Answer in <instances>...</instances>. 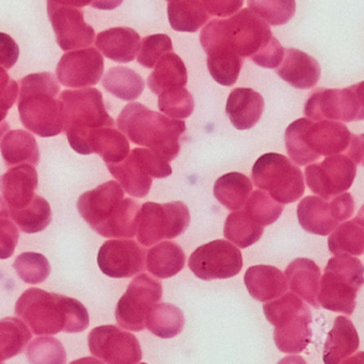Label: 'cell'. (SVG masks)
<instances>
[{"label":"cell","instance_id":"37","mask_svg":"<svg viewBox=\"0 0 364 364\" xmlns=\"http://www.w3.org/2000/svg\"><path fill=\"white\" fill-rule=\"evenodd\" d=\"M144 325L159 338H171L182 332L185 317L174 304L156 302L146 314Z\"/></svg>","mask_w":364,"mask_h":364},{"label":"cell","instance_id":"57","mask_svg":"<svg viewBox=\"0 0 364 364\" xmlns=\"http://www.w3.org/2000/svg\"><path fill=\"white\" fill-rule=\"evenodd\" d=\"M169 3H173V1H181V0H167Z\"/></svg>","mask_w":364,"mask_h":364},{"label":"cell","instance_id":"13","mask_svg":"<svg viewBox=\"0 0 364 364\" xmlns=\"http://www.w3.org/2000/svg\"><path fill=\"white\" fill-rule=\"evenodd\" d=\"M353 212L355 201L350 193H343L332 199L309 196L298 204L297 217L304 231L326 236L350 218Z\"/></svg>","mask_w":364,"mask_h":364},{"label":"cell","instance_id":"56","mask_svg":"<svg viewBox=\"0 0 364 364\" xmlns=\"http://www.w3.org/2000/svg\"><path fill=\"white\" fill-rule=\"evenodd\" d=\"M10 127L6 121H3V122H0V141H1V138L4 137L6 133L9 131Z\"/></svg>","mask_w":364,"mask_h":364},{"label":"cell","instance_id":"9","mask_svg":"<svg viewBox=\"0 0 364 364\" xmlns=\"http://www.w3.org/2000/svg\"><path fill=\"white\" fill-rule=\"evenodd\" d=\"M205 28L227 44L237 56L251 60L274 38L269 25L250 9L240 10L228 20L212 21Z\"/></svg>","mask_w":364,"mask_h":364},{"label":"cell","instance_id":"32","mask_svg":"<svg viewBox=\"0 0 364 364\" xmlns=\"http://www.w3.org/2000/svg\"><path fill=\"white\" fill-rule=\"evenodd\" d=\"M153 69L154 71L148 78V86L154 95H159L168 89L186 87L188 82L186 67L174 53L164 55Z\"/></svg>","mask_w":364,"mask_h":364},{"label":"cell","instance_id":"21","mask_svg":"<svg viewBox=\"0 0 364 364\" xmlns=\"http://www.w3.org/2000/svg\"><path fill=\"white\" fill-rule=\"evenodd\" d=\"M107 168L123 191L131 197L144 198L148 196L152 187L153 173L146 149H134L121 163L108 164Z\"/></svg>","mask_w":364,"mask_h":364},{"label":"cell","instance_id":"24","mask_svg":"<svg viewBox=\"0 0 364 364\" xmlns=\"http://www.w3.org/2000/svg\"><path fill=\"white\" fill-rule=\"evenodd\" d=\"M276 73L296 89H311L321 77V68L316 59L295 48L284 50L282 63Z\"/></svg>","mask_w":364,"mask_h":364},{"label":"cell","instance_id":"5","mask_svg":"<svg viewBox=\"0 0 364 364\" xmlns=\"http://www.w3.org/2000/svg\"><path fill=\"white\" fill-rule=\"evenodd\" d=\"M63 103L65 129L70 146L78 154L88 155L89 135L101 127H114L106 110L101 91L95 88L65 90L59 95Z\"/></svg>","mask_w":364,"mask_h":364},{"label":"cell","instance_id":"36","mask_svg":"<svg viewBox=\"0 0 364 364\" xmlns=\"http://www.w3.org/2000/svg\"><path fill=\"white\" fill-rule=\"evenodd\" d=\"M251 193L252 183L248 176L238 172H230L215 182V197L230 210H238L244 208Z\"/></svg>","mask_w":364,"mask_h":364},{"label":"cell","instance_id":"12","mask_svg":"<svg viewBox=\"0 0 364 364\" xmlns=\"http://www.w3.org/2000/svg\"><path fill=\"white\" fill-rule=\"evenodd\" d=\"M304 114L312 121L363 120V82L344 89H317L306 101Z\"/></svg>","mask_w":364,"mask_h":364},{"label":"cell","instance_id":"33","mask_svg":"<svg viewBox=\"0 0 364 364\" xmlns=\"http://www.w3.org/2000/svg\"><path fill=\"white\" fill-rule=\"evenodd\" d=\"M186 257L180 245L164 242L146 253V269L159 279L171 278L184 268Z\"/></svg>","mask_w":364,"mask_h":364},{"label":"cell","instance_id":"4","mask_svg":"<svg viewBox=\"0 0 364 364\" xmlns=\"http://www.w3.org/2000/svg\"><path fill=\"white\" fill-rule=\"evenodd\" d=\"M54 74H31L21 80L18 112L27 131L40 137H54L65 129L63 103Z\"/></svg>","mask_w":364,"mask_h":364},{"label":"cell","instance_id":"51","mask_svg":"<svg viewBox=\"0 0 364 364\" xmlns=\"http://www.w3.org/2000/svg\"><path fill=\"white\" fill-rule=\"evenodd\" d=\"M202 4L208 16L229 18L242 9L244 0H202Z\"/></svg>","mask_w":364,"mask_h":364},{"label":"cell","instance_id":"2","mask_svg":"<svg viewBox=\"0 0 364 364\" xmlns=\"http://www.w3.org/2000/svg\"><path fill=\"white\" fill-rule=\"evenodd\" d=\"M140 204L124 198L114 181L104 183L80 196L77 210L97 234L106 238L129 240L136 235V217Z\"/></svg>","mask_w":364,"mask_h":364},{"label":"cell","instance_id":"18","mask_svg":"<svg viewBox=\"0 0 364 364\" xmlns=\"http://www.w3.org/2000/svg\"><path fill=\"white\" fill-rule=\"evenodd\" d=\"M104 69L103 55L95 48L71 50L57 65V80L68 88H89L99 84Z\"/></svg>","mask_w":364,"mask_h":364},{"label":"cell","instance_id":"20","mask_svg":"<svg viewBox=\"0 0 364 364\" xmlns=\"http://www.w3.org/2000/svg\"><path fill=\"white\" fill-rule=\"evenodd\" d=\"M146 250L131 240H107L102 245L97 264L110 278H131L146 269Z\"/></svg>","mask_w":364,"mask_h":364},{"label":"cell","instance_id":"45","mask_svg":"<svg viewBox=\"0 0 364 364\" xmlns=\"http://www.w3.org/2000/svg\"><path fill=\"white\" fill-rule=\"evenodd\" d=\"M14 267L18 276L29 284H40L50 274V262L43 255L37 252H25L18 255Z\"/></svg>","mask_w":364,"mask_h":364},{"label":"cell","instance_id":"40","mask_svg":"<svg viewBox=\"0 0 364 364\" xmlns=\"http://www.w3.org/2000/svg\"><path fill=\"white\" fill-rule=\"evenodd\" d=\"M10 217L21 231L25 233H39L48 227L52 221L50 203L41 196L36 195L33 201L23 208H9Z\"/></svg>","mask_w":364,"mask_h":364},{"label":"cell","instance_id":"14","mask_svg":"<svg viewBox=\"0 0 364 364\" xmlns=\"http://www.w3.org/2000/svg\"><path fill=\"white\" fill-rule=\"evenodd\" d=\"M163 296L161 282L146 274L136 277L120 298L116 309L119 325L129 331L139 332L146 328V314Z\"/></svg>","mask_w":364,"mask_h":364},{"label":"cell","instance_id":"10","mask_svg":"<svg viewBox=\"0 0 364 364\" xmlns=\"http://www.w3.org/2000/svg\"><path fill=\"white\" fill-rule=\"evenodd\" d=\"M252 180L257 188L281 204L297 201L306 191L301 170L278 153H267L255 161Z\"/></svg>","mask_w":364,"mask_h":364},{"label":"cell","instance_id":"22","mask_svg":"<svg viewBox=\"0 0 364 364\" xmlns=\"http://www.w3.org/2000/svg\"><path fill=\"white\" fill-rule=\"evenodd\" d=\"M200 43L208 55V71L215 82L225 87L233 86L242 71V57L208 31H202L200 33Z\"/></svg>","mask_w":364,"mask_h":364},{"label":"cell","instance_id":"11","mask_svg":"<svg viewBox=\"0 0 364 364\" xmlns=\"http://www.w3.org/2000/svg\"><path fill=\"white\" fill-rule=\"evenodd\" d=\"M191 223L188 208L183 202L142 204L136 217L138 242L151 247L163 240H172L186 231Z\"/></svg>","mask_w":364,"mask_h":364},{"label":"cell","instance_id":"44","mask_svg":"<svg viewBox=\"0 0 364 364\" xmlns=\"http://www.w3.org/2000/svg\"><path fill=\"white\" fill-rule=\"evenodd\" d=\"M159 108L169 118L186 119L195 109V101L185 87L168 89L159 95Z\"/></svg>","mask_w":364,"mask_h":364},{"label":"cell","instance_id":"47","mask_svg":"<svg viewBox=\"0 0 364 364\" xmlns=\"http://www.w3.org/2000/svg\"><path fill=\"white\" fill-rule=\"evenodd\" d=\"M172 50V41L168 36H149L140 41L137 60L142 67L153 69L164 55L171 53Z\"/></svg>","mask_w":364,"mask_h":364},{"label":"cell","instance_id":"52","mask_svg":"<svg viewBox=\"0 0 364 364\" xmlns=\"http://www.w3.org/2000/svg\"><path fill=\"white\" fill-rule=\"evenodd\" d=\"M20 48L7 33H0V67L10 70L18 63Z\"/></svg>","mask_w":364,"mask_h":364},{"label":"cell","instance_id":"6","mask_svg":"<svg viewBox=\"0 0 364 364\" xmlns=\"http://www.w3.org/2000/svg\"><path fill=\"white\" fill-rule=\"evenodd\" d=\"M267 321L274 326V338L279 350L298 353L306 348L312 338L310 309L299 296L287 293L263 306Z\"/></svg>","mask_w":364,"mask_h":364},{"label":"cell","instance_id":"7","mask_svg":"<svg viewBox=\"0 0 364 364\" xmlns=\"http://www.w3.org/2000/svg\"><path fill=\"white\" fill-rule=\"evenodd\" d=\"M362 262L349 255H336L328 261L321 278L317 302L333 312L353 314L358 291L364 282Z\"/></svg>","mask_w":364,"mask_h":364},{"label":"cell","instance_id":"3","mask_svg":"<svg viewBox=\"0 0 364 364\" xmlns=\"http://www.w3.org/2000/svg\"><path fill=\"white\" fill-rule=\"evenodd\" d=\"M117 125L133 144L146 146L167 161L180 153V139L186 131L184 121L153 112L140 103H129L117 119Z\"/></svg>","mask_w":364,"mask_h":364},{"label":"cell","instance_id":"23","mask_svg":"<svg viewBox=\"0 0 364 364\" xmlns=\"http://www.w3.org/2000/svg\"><path fill=\"white\" fill-rule=\"evenodd\" d=\"M38 188V172L33 166L21 164L0 176V193L8 208L18 210L33 201Z\"/></svg>","mask_w":364,"mask_h":364},{"label":"cell","instance_id":"1","mask_svg":"<svg viewBox=\"0 0 364 364\" xmlns=\"http://www.w3.org/2000/svg\"><path fill=\"white\" fill-rule=\"evenodd\" d=\"M16 314L37 336H54L63 331L77 333L85 331L90 323L86 306L77 299L36 287L18 298Z\"/></svg>","mask_w":364,"mask_h":364},{"label":"cell","instance_id":"19","mask_svg":"<svg viewBox=\"0 0 364 364\" xmlns=\"http://www.w3.org/2000/svg\"><path fill=\"white\" fill-rule=\"evenodd\" d=\"M48 18L59 48L65 52L87 48L95 39V29L84 20V12L48 1Z\"/></svg>","mask_w":364,"mask_h":364},{"label":"cell","instance_id":"50","mask_svg":"<svg viewBox=\"0 0 364 364\" xmlns=\"http://www.w3.org/2000/svg\"><path fill=\"white\" fill-rule=\"evenodd\" d=\"M284 57V48L276 38H272L270 43L252 59L253 63L265 69H277L282 63Z\"/></svg>","mask_w":364,"mask_h":364},{"label":"cell","instance_id":"30","mask_svg":"<svg viewBox=\"0 0 364 364\" xmlns=\"http://www.w3.org/2000/svg\"><path fill=\"white\" fill-rule=\"evenodd\" d=\"M129 142L127 136L114 127H101L89 135L87 142L88 155L95 153L106 164L121 163L129 154Z\"/></svg>","mask_w":364,"mask_h":364},{"label":"cell","instance_id":"38","mask_svg":"<svg viewBox=\"0 0 364 364\" xmlns=\"http://www.w3.org/2000/svg\"><path fill=\"white\" fill-rule=\"evenodd\" d=\"M103 87L110 95L123 101H135L144 90V80L139 74L125 67H114L106 72Z\"/></svg>","mask_w":364,"mask_h":364},{"label":"cell","instance_id":"48","mask_svg":"<svg viewBox=\"0 0 364 364\" xmlns=\"http://www.w3.org/2000/svg\"><path fill=\"white\" fill-rule=\"evenodd\" d=\"M18 95V85L0 67V122L5 121Z\"/></svg>","mask_w":364,"mask_h":364},{"label":"cell","instance_id":"49","mask_svg":"<svg viewBox=\"0 0 364 364\" xmlns=\"http://www.w3.org/2000/svg\"><path fill=\"white\" fill-rule=\"evenodd\" d=\"M20 238V232L14 221L8 217H0V259L14 255Z\"/></svg>","mask_w":364,"mask_h":364},{"label":"cell","instance_id":"8","mask_svg":"<svg viewBox=\"0 0 364 364\" xmlns=\"http://www.w3.org/2000/svg\"><path fill=\"white\" fill-rule=\"evenodd\" d=\"M301 135L309 164L321 156L344 154L357 165L363 159V136L353 135L338 121L321 120L313 122L301 118Z\"/></svg>","mask_w":364,"mask_h":364},{"label":"cell","instance_id":"16","mask_svg":"<svg viewBox=\"0 0 364 364\" xmlns=\"http://www.w3.org/2000/svg\"><path fill=\"white\" fill-rule=\"evenodd\" d=\"M357 174V164L344 154L326 156L321 163L306 168L310 191L323 199H332L350 188Z\"/></svg>","mask_w":364,"mask_h":364},{"label":"cell","instance_id":"27","mask_svg":"<svg viewBox=\"0 0 364 364\" xmlns=\"http://www.w3.org/2000/svg\"><path fill=\"white\" fill-rule=\"evenodd\" d=\"M140 36L129 27H117L99 33L95 41L97 50L110 60L129 63L135 59L139 48Z\"/></svg>","mask_w":364,"mask_h":364},{"label":"cell","instance_id":"31","mask_svg":"<svg viewBox=\"0 0 364 364\" xmlns=\"http://www.w3.org/2000/svg\"><path fill=\"white\" fill-rule=\"evenodd\" d=\"M0 152L6 165L39 164L40 152L37 140L28 132L23 129L10 131L0 142Z\"/></svg>","mask_w":364,"mask_h":364},{"label":"cell","instance_id":"35","mask_svg":"<svg viewBox=\"0 0 364 364\" xmlns=\"http://www.w3.org/2000/svg\"><path fill=\"white\" fill-rule=\"evenodd\" d=\"M170 26L180 33H196L210 20L202 0H181L167 7Z\"/></svg>","mask_w":364,"mask_h":364},{"label":"cell","instance_id":"42","mask_svg":"<svg viewBox=\"0 0 364 364\" xmlns=\"http://www.w3.org/2000/svg\"><path fill=\"white\" fill-rule=\"evenodd\" d=\"M248 7L272 26H282L295 16L296 0H248Z\"/></svg>","mask_w":364,"mask_h":364},{"label":"cell","instance_id":"28","mask_svg":"<svg viewBox=\"0 0 364 364\" xmlns=\"http://www.w3.org/2000/svg\"><path fill=\"white\" fill-rule=\"evenodd\" d=\"M244 282L249 294L262 302L277 299L287 291L284 274L274 266L257 265L248 268Z\"/></svg>","mask_w":364,"mask_h":364},{"label":"cell","instance_id":"53","mask_svg":"<svg viewBox=\"0 0 364 364\" xmlns=\"http://www.w3.org/2000/svg\"><path fill=\"white\" fill-rule=\"evenodd\" d=\"M122 3L123 0H95L91 7L100 10H114Z\"/></svg>","mask_w":364,"mask_h":364},{"label":"cell","instance_id":"17","mask_svg":"<svg viewBox=\"0 0 364 364\" xmlns=\"http://www.w3.org/2000/svg\"><path fill=\"white\" fill-rule=\"evenodd\" d=\"M90 353L109 364H135L142 359L137 338L114 325L100 326L89 333Z\"/></svg>","mask_w":364,"mask_h":364},{"label":"cell","instance_id":"25","mask_svg":"<svg viewBox=\"0 0 364 364\" xmlns=\"http://www.w3.org/2000/svg\"><path fill=\"white\" fill-rule=\"evenodd\" d=\"M264 112V99L250 88H236L228 97L225 112L238 131L252 129Z\"/></svg>","mask_w":364,"mask_h":364},{"label":"cell","instance_id":"26","mask_svg":"<svg viewBox=\"0 0 364 364\" xmlns=\"http://www.w3.org/2000/svg\"><path fill=\"white\" fill-rule=\"evenodd\" d=\"M359 345V336L350 319L338 316L326 340L323 362L326 364L345 363L346 359L358 350Z\"/></svg>","mask_w":364,"mask_h":364},{"label":"cell","instance_id":"46","mask_svg":"<svg viewBox=\"0 0 364 364\" xmlns=\"http://www.w3.org/2000/svg\"><path fill=\"white\" fill-rule=\"evenodd\" d=\"M29 361L33 363H65V348L54 338H39L29 344L26 351Z\"/></svg>","mask_w":364,"mask_h":364},{"label":"cell","instance_id":"43","mask_svg":"<svg viewBox=\"0 0 364 364\" xmlns=\"http://www.w3.org/2000/svg\"><path fill=\"white\" fill-rule=\"evenodd\" d=\"M245 206L247 214L263 227L276 223L284 208L283 204L272 199L266 191L261 189L250 193Z\"/></svg>","mask_w":364,"mask_h":364},{"label":"cell","instance_id":"34","mask_svg":"<svg viewBox=\"0 0 364 364\" xmlns=\"http://www.w3.org/2000/svg\"><path fill=\"white\" fill-rule=\"evenodd\" d=\"M328 248L334 255H363L364 219L362 210L355 218L338 225L328 238Z\"/></svg>","mask_w":364,"mask_h":364},{"label":"cell","instance_id":"39","mask_svg":"<svg viewBox=\"0 0 364 364\" xmlns=\"http://www.w3.org/2000/svg\"><path fill=\"white\" fill-rule=\"evenodd\" d=\"M31 331L18 317L0 319V363L20 355L31 340Z\"/></svg>","mask_w":364,"mask_h":364},{"label":"cell","instance_id":"29","mask_svg":"<svg viewBox=\"0 0 364 364\" xmlns=\"http://www.w3.org/2000/svg\"><path fill=\"white\" fill-rule=\"evenodd\" d=\"M321 278V269L312 259H296L285 269L287 287L316 309L319 308L317 294Z\"/></svg>","mask_w":364,"mask_h":364},{"label":"cell","instance_id":"15","mask_svg":"<svg viewBox=\"0 0 364 364\" xmlns=\"http://www.w3.org/2000/svg\"><path fill=\"white\" fill-rule=\"evenodd\" d=\"M188 266L202 280L229 279L242 270V255L240 249L228 240H213L191 253Z\"/></svg>","mask_w":364,"mask_h":364},{"label":"cell","instance_id":"55","mask_svg":"<svg viewBox=\"0 0 364 364\" xmlns=\"http://www.w3.org/2000/svg\"><path fill=\"white\" fill-rule=\"evenodd\" d=\"M0 217H10L9 208L1 197H0Z\"/></svg>","mask_w":364,"mask_h":364},{"label":"cell","instance_id":"54","mask_svg":"<svg viewBox=\"0 0 364 364\" xmlns=\"http://www.w3.org/2000/svg\"><path fill=\"white\" fill-rule=\"evenodd\" d=\"M50 1L61 6H67V7L76 8L86 7L95 3V0H50Z\"/></svg>","mask_w":364,"mask_h":364},{"label":"cell","instance_id":"41","mask_svg":"<svg viewBox=\"0 0 364 364\" xmlns=\"http://www.w3.org/2000/svg\"><path fill=\"white\" fill-rule=\"evenodd\" d=\"M264 227L253 220L246 210H234L228 216L223 235L240 248H248L263 235Z\"/></svg>","mask_w":364,"mask_h":364}]
</instances>
